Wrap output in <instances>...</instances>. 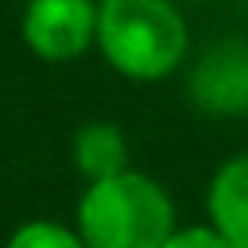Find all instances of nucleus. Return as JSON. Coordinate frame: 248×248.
I'll return each mask as SVG.
<instances>
[{"instance_id":"f257e3e1","label":"nucleus","mask_w":248,"mask_h":248,"mask_svg":"<svg viewBox=\"0 0 248 248\" xmlns=\"http://www.w3.org/2000/svg\"><path fill=\"white\" fill-rule=\"evenodd\" d=\"M101 58L128 81H163L190 54L178 0H97Z\"/></svg>"},{"instance_id":"f03ea898","label":"nucleus","mask_w":248,"mask_h":248,"mask_svg":"<svg viewBox=\"0 0 248 248\" xmlns=\"http://www.w3.org/2000/svg\"><path fill=\"white\" fill-rule=\"evenodd\" d=\"M74 229L85 248H167L178 221L167 186L128 167L112 178L85 182Z\"/></svg>"},{"instance_id":"7ed1b4c3","label":"nucleus","mask_w":248,"mask_h":248,"mask_svg":"<svg viewBox=\"0 0 248 248\" xmlns=\"http://www.w3.org/2000/svg\"><path fill=\"white\" fill-rule=\"evenodd\" d=\"M186 97L205 116H248V39L209 43L186 70Z\"/></svg>"},{"instance_id":"20e7f679","label":"nucleus","mask_w":248,"mask_h":248,"mask_svg":"<svg viewBox=\"0 0 248 248\" xmlns=\"http://www.w3.org/2000/svg\"><path fill=\"white\" fill-rule=\"evenodd\" d=\"M19 35L35 58L74 62L97 43V0H27Z\"/></svg>"},{"instance_id":"39448f33","label":"nucleus","mask_w":248,"mask_h":248,"mask_svg":"<svg viewBox=\"0 0 248 248\" xmlns=\"http://www.w3.org/2000/svg\"><path fill=\"white\" fill-rule=\"evenodd\" d=\"M209 225L236 248H248V151L225 159L205 190Z\"/></svg>"},{"instance_id":"423d86ee","label":"nucleus","mask_w":248,"mask_h":248,"mask_svg":"<svg viewBox=\"0 0 248 248\" xmlns=\"http://www.w3.org/2000/svg\"><path fill=\"white\" fill-rule=\"evenodd\" d=\"M70 155H74V167L85 182H101V178H112V174L128 170V140L112 120L81 124L74 132Z\"/></svg>"},{"instance_id":"0eeeda50","label":"nucleus","mask_w":248,"mask_h":248,"mask_svg":"<svg viewBox=\"0 0 248 248\" xmlns=\"http://www.w3.org/2000/svg\"><path fill=\"white\" fill-rule=\"evenodd\" d=\"M4 248H85V240H81L78 229H70V225H62V221L39 217V221H23V225L8 236Z\"/></svg>"},{"instance_id":"6e6552de","label":"nucleus","mask_w":248,"mask_h":248,"mask_svg":"<svg viewBox=\"0 0 248 248\" xmlns=\"http://www.w3.org/2000/svg\"><path fill=\"white\" fill-rule=\"evenodd\" d=\"M167 248H236V244H229L213 225H186V229H174Z\"/></svg>"}]
</instances>
